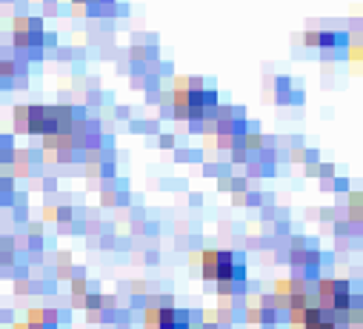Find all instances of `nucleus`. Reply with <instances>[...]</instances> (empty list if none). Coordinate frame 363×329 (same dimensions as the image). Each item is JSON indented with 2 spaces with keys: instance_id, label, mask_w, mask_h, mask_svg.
I'll use <instances>...</instances> for the list:
<instances>
[{
  "instance_id": "obj_12",
  "label": "nucleus",
  "mask_w": 363,
  "mask_h": 329,
  "mask_svg": "<svg viewBox=\"0 0 363 329\" xmlns=\"http://www.w3.org/2000/svg\"><path fill=\"white\" fill-rule=\"evenodd\" d=\"M318 172H320V160H315V163H306V175L318 178Z\"/></svg>"
},
{
  "instance_id": "obj_10",
  "label": "nucleus",
  "mask_w": 363,
  "mask_h": 329,
  "mask_svg": "<svg viewBox=\"0 0 363 329\" xmlns=\"http://www.w3.org/2000/svg\"><path fill=\"white\" fill-rule=\"evenodd\" d=\"M86 101H89V106H95V109H98V106L104 104V95L95 89V92H89V95H86Z\"/></svg>"
},
{
  "instance_id": "obj_8",
  "label": "nucleus",
  "mask_w": 363,
  "mask_h": 329,
  "mask_svg": "<svg viewBox=\"0 0 363 329\" xmlns=\"http://www.w3.org/2000/svg\"><path fill=\"white\" fill-rule=\"evenodd\" d=\"M43 218H46L49 223H57V203H46V206H43Z\"/></svg>"
},
{
  "instance_id": "obj_7",
  "label": "nucleus",
  "mask_w": 363,
  "mask_h": 329,
  "mask_svg": "<svg viewBox=\"0 0 363 329\" xmlns=\"http://www.w3.org/2000/svg\"><path fill=\"white\" fill-rule=\"evenodd\" d=\"M320 32H323V29H309V32L303 35L306 46H318V43H320Z\"/></svg>"
},
{
  "instance_id": "obj_1",
  "label": "nucleus",
  "mask_w": 363,
  "mask_h": 329,
  "mask_svg": "<svg viewBox=\"0 0 363 329\" xmlns=\"http://www.w3.org/2000/svg\"><path fill=\"white\" fill-rule=\"evenodd\" d=\"M43 23L40 18H15V26H12V40H15V49H26V46H43Z\"/></svg>"
},
{
  "instance_id": "obj_6",
  "label": "nucleus",
  "mask_w": 363,
  "mask_h": 329,
  "mask_svg": "<svg viewBox=\"0 0 363 329\" xmlns=\"http://www.w3.org/2000/svg\"><path fill=\"white\" fill-rule=\"evenodd\" d=\"M306 155H309V149H303V146H295V149L289 152V160H292V163H306Z\"/></svg>"
},
{
  "instance_id": "obj_9",
  "label": "nucleus",
  "mask_w": 363,
  "mask_h": 329,
  "mask_svg": "<svg viewBox=\"0 0 363 329\" xmlns=\"http://www.w3.org/2000/svg\"><path fill=\"white\" fill-rule=\"evenodd\" d=\"M174 143H177L174 135H160V138H157V146H160V149H174Z\"/></svg>"
},
{
  "instance_id": "obj_11",
  "label": "nucleus",
  "mask_w": 363,
  "mask_h": 329,
  "mask_svg": "<svg viewBox=\"0 0 363 329\" xmlns=\"http://www.w3.org/2000/svg\"><path fill=\"white\" fill-rule=\"evenodd\" d=\"M40 189H43V192H57V178H43Z\"/></svg>"
},
{
  "instance_id": "obj_4",
  "label": "nucleus",
  "mask_w": 363,
  "mask_h": 329,
  "mask_svg": "<svg viewBox=\"0 0 363 329\" xmlns=\"http://www.w3.org/2000/svg\"><path fill=\"white\" fill-rule=\"evenodd\" d=\"M15 135H29V112H26V106H15Z\"/></svg>"
},
{
  "instance_id": "obj_5",
  "label": "nucleus",
  "mask_w": 363,
  "mask_h": 329,
  "mask_svg": "<svg viewBox=\"0 0 363 329\" xmlns=\"http://www.w3.org/2000/svg\"><path fill=\"white\" fill-rule=\"evenodd\" d=\"M15 295H18V298H29V295H32V281H29V275L15 278Z\"/></svg>"
},
{
  "instance_id": "obj_14",
  "label": "nucleus",
  "mask_w": 363,
  "mask_h": 329,
  "mask_svg": "<svg viewBox=\"0 0 363 329\" xmlns=\"http://www.w3.org/2000/svg\"><path fill=\"white\" fill-rule=\"evenodd\" d=\"M146 261H149V264H157V252H155V250H152V252H146Z\"/></svg>"
},
{
  "instance_id": "obj_13",
  "label": "nucleus",
  "mask_w": 363,
  "mask_h": 329,
  "mask_svg": "<svg viewBox=\"0 0 363 329\" xmlns=\"http://www.w3.org/2000/svg\"><path fill=\"white\" fill-rule=\"evenodd\" d=\"M115 118L126 121V118H129V106H121V109H115Z\"/></svg>"
},
{
  "instance_id": "obj_3",
  "label": "nucleus",
  "mask_w": 363,
  "mask_h": 329,
  "mask_svg": "<svg viewBox=\"0 0 363 329\" xmlns=\"http://www.w3.org/2000/svg\"><path fill=\"white\" fill-rule=\"evenodd\" d=\"M201 278L209 284H215L218 278V250H203L201 252Z\"/></svg>"
},
{
  "instance_id": "obj_2",
  "label": "nucleus",
  "mask_w": 363,
  "mask_h": 329,
  "mask_svg": "<svg viewBox=\"0 0 363 329\" xmlns=\"http://www.w3.org/2000/svg\"><path fill=\"white\" fill-rule=\"evenodd\" d=\"M29 112V135H46V132H57V123L52 118V109L49 106H26Z\"/></svg>"
}]
</instances>
